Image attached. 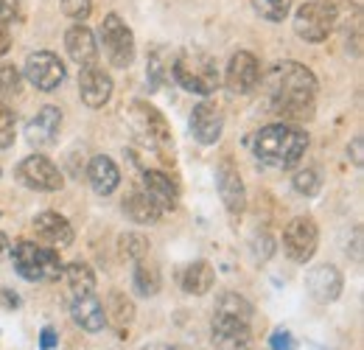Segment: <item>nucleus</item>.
I'll use <instances>...</instances> for the list:
<instances>
[{"mask_svg": "<svg viewBox=\"0 0 364 350\" xmlns=\"http://www.w3.org/2000/svg\"><path fill=\"white\" fill-rule=\"evenodd\" d=\"M269 104L286 121H308L314 115L317 76L300 62H280L267 76Z\"/></svg>", "mask_w": 364, "mask_h": 350, "instance_id": "nucleus-1", "label": "nucleus"}, {"mask_svg": "<svg viewBox=\"0 0 364 350\" xmlns=\"http://www.w3.org/2000/svg\"><path fill=\"white\" fill-rule=\"evenodd\" d=\"M308 148V135L291 124H272L264 126L252 137V152L255 157L272 166V168H291L300 163V157Z\"/></svg>", "mask_w": 364, "mask_h": 350, "instance_id": "nucleus-2", "label": "nucleus"}, {"mask_svg": "<svg viewBox=\"0 0 364 350\" xmlns=\"http://www.w3.org/2000/svg\"><path fill=\"white\" fill-rule=\"evenodd\" d=\"M171 79L188 93L211 95L219 87V68H216V59L207 57L204 51H182L174 59Z\"/></svg>", "mask_w": 364, "mask_h": 350, "instance_id": "nucleus-3", "label": "nucleus"}, {"mask_svg": "<svg viewBox=\"0 0 364 350\" xmlns=\"http://www.w3.org/2000/svg\"><path fill=\"white\" fill-rule=\"evenodd\" d=\"M15 258V269L26 278V280H59L65 272V264L59 258V253L54 246H39L34 241H17L12 249Z\"/></svg>", "mask_w": 364, "mask_h": 350, "instance_id": "nucleus-4", "label": "nucleus"}, {"mask_svg": "<svg viewBox=\"0 0 364 350\" xmlns=\"http://www.w3.org/2000/svg\"><path fill=\"white\" fill-rule=\"evenodd\" d=\"M336 3H328V0H311V3H303L294 14V31L297 37L308 39V42H323L331 37V31L336 28Z\"/></svg>", "mask_w": 364, "mask_h": 350, "instance_id": "nucleus-5", "label": "nucleus"}, {"mask_svg": "<svg viewBox=\"0 0 364 350\" xmlns=\"http://www.w3.org/2000/svg\"><path fill=\"white\" fill-rule=\"evenodd\" d=\"M101 42L104 54L115 68H129L135 59V34L118 14H107L101 23Z\"/></svg>", "mask_w": 364, "mask_h": 350, "instance_id": "nucleus-6", "label": "nucleus"}, {"mask_svg": "<svg viewBox=\"0 0 364 350\" xmlns=\"http://www.w3.org/2000/svg\"><path fill=\"white\" fill-rule=\"evenodd\" d=\"M317 241H320L317 222L311 216H297L283 230V253L297 264H308L317 253Z\"/></svg>", "mask_w": 364, "mask_h": 350, "instance_id": "nucleus-7", "label": "nucleus"}, {"mask_svg": "<svg viewBox=\"0 0 364 350\" xmlns=\"http://www.w3.org/2000/svg\"><path fill=\"white\" fill-rule=\"evenodd\" d=\"M17 179L26 185V188H31V191H45V193H54V191H59L62 185H65V177H62V171L50 163L48 157H42V155H31V157H26V160H20V166H17Z\"/></svg>", "mask_w": 364, "mask_h": 350, "instance_id": "nucleus-8", "label": "nucleus"}, {"mask_svg": "<svg viewBox=\"0 0 364 350\" xmlns=\"http://www.w3.org/2000/svg\"><path fill=\"white\" fill-rule=\"evenodd\" d=\"M23 70H26V79L42 93H54L65 81V65H62V59L57 54H50V51L31 54L26 59Z\"/></svg>", "mask_w": 364, "mask_h": 350, "instance_id": "nucleus-9", "label": "nucleus"}, {"mask_svg": "<svg viewBox=\"0 0 364 350\" xmlns=\"http://www.w3.org/2000/svg\"><path fill=\"white\" fill-rule=\"evenodd\" d=\"M211 333H213V344L216 350H252V331L249 322L216 314L211 322Z\"/></svg>", "mask_w": 364, "mask_h": 350, "instance_id": "nucleus-10", "label": "nucleus"}, {"mask_svg": "<svg viewBox=\"0 0 364 350\" xmlns=\"http://www.w3.org/2000/svg\"><path fill=\"white\" fill-rule=\"evenodd\" d=\"M342 286H345L342 272L331 264L314 266L305 275V289H308L311 300H317V303H334V300H339Z\"/></svg>", "mask_w": 364, "mask_h": 350, "instance_id": "nucleus-11", "label": "nucleus"}, {"mask_svg": "<svg viewBox=\"0 0 364 350\" xmlns=\"http://www.w3.org/2000/svg\"><path fill=\"white\" fill-rule=\"evenodd\" d=\"M261 81V65L249 51H238L227 65V87L236 95H247Z\"/></svg>", "mask_w": 364, "mask_h": 350, "instance_id": "nucleus-12", "label": "nucleus"}, {"mask_svg": "<svg viewBox=\"0 0 364 350\" xmlns=\"http://www.w3.org/2000/svg\"><path fill=\"white\" fill-rule=\"evenodd\" d=\"M79 95H82V101L93 110L104 107L110 101V95H113V79L104 73L98 65H87L82 68L79 73Z\"/></svg>", "mask_w": 364, "mask_h": 350, "instance_id": "nucleus-13", "label": "nucleus"}, {"mask_svg": "<svg viewBox=\"0 0 364 350\" xmlns=\"http://www.w3.org/2000/svg\"><path fill=\"white\" fill-rule=\"evenodd\" d=\"M224 129V115L216 104L211 101H202L199 107H193L191 113V135L202 143V146H213L222 137Z\"/></svg>", "mask_w": 364, "mask_h": 350, "instance_id": "nucleus-14", "label": "nucleus"}, {"mask_svg": "<svg viewBox=\"0 0 364 350\" xmlns=\"http://www.w3.org/2000/svg\"><path fill=\"white\" fill-rule=\"evenodd\" d=\"M154 205H157L163 213L166 211H174L177 208V202H180V191H177V182L169 177V174H163V171H154V168H149V171H143V188H140Z\"/></svg>", "mask_w": 364, "mask_h": 350, "instance_id": "nucleus-15", "label": "nucleus"}, {"mask_svg": "<svg viewBox=\"0 0 364 350\" xmlns=\"http://www.w3.org/2000/svg\"><path fill=\"white\" fill-rule=\"evenodd\" d=\"M62 129V110L59 107H42L26 126V137L34 146H54Z\"/></svg>", "mask_w": 364, "mask_h": 350, "instance_id": "nucleus-16", "label": "nucleus"}, {"mask_svg": "<svg viewBox=\"0 0 364 350\" xmlns=\"http://www.w3.org/2000/svg\"><path fill=\"white\" fill-rule=\"evenodd\" d=\"M216 185H219V196L224 208L236 216L244 211L247 205V191H244V182H241V174L233 163H222L219 166V174H216Z\"/></svg>", "mask_w": 364, "mask_h": 350, "instance_id": "nucleus-17", "label": "nucleus"}, {"mask_svg": "<svg viewBox=\"0 0 364 350\" xmlns=\"http://www.w3.org/2000/svg\"><path fill=\"white\" fill-rule=\"evenodd\" d=\"M70 317L87 333H98V331H104V325H107V320H104V306H101V300L95 294L73 297L70 300Z\"/></svg>", "mask_w": 364, "mask_h": 350, "instance_id": "nucleus-18", "label": "nucleus"}, {"mask_svg": "<svg viewBox=\"0 0 364 350\" xmlns=\"http://www.w3.org/2000/svg\"><path fill=\"white\" fill-rule=\"evenodd\" d=\"M34 233L54 249H65L73 244V227L68 224V219L59 213H50V211L34 219Z\"/></svg>", "mask_w": 364, "mask_h": 350, "instance_id": "nucleus-19", "label": "nucleus"}, {"mask_svg": "<svg viewBox=\"0 0 364 350\" xmlns=\"http://www.w3.org/2000/svg\"><path fill=\"white\" fill-rule=\"evenodd\" d=\"M65 48L76 65L87 68V65H95L98 62V45H95V37L87 26H73L68 34H65Z\"/></svg>", "mask_w": 364, "mask_h": 350, "instance_id": "nucleus-20", "label": "nucleus"}, {"mask_svg": "<svg viewBox=\"0 0 364 350\" xmlns=\"http://www.w3.org/2000/svg\"><path fill=\"white\" fill-rule=\"evenodd\" d=\"M135 115H137V124L143 129V135H149V140L160 148H169L171 146V129H169V121L163 118L160 110H154L143 101L135 104Z\"/></svg>", "mask_w": 364, "mask_h": 350, "instance_id": "nucleus-21", "label": "nucleus"}, {"mask_svg": "<svg viewBox=\"0 0 364 350\" xmlns=\"http://www.w3.org/2000/svg\"><path fill=\"white\" fill-rule=\"evenodd\" d=\"M87 179H90V185H93L95 193L107 196V193H113V191L118 188V182H121V171H118V166H115L107 155H95V157L90 160Z\"/></svg>", "mask_w": 364, "mask_h": 350, "instance_id": "nucleus-22", "label": "nucleus"}, {"mask_svg": "<svg viewBox=\"0 0 364 350\" xmlns=\"http://www.w3.org/2000/svg\"><path fill=\"white\" fill-rule=\"evenodd\" d=\"M180 283H182V291H185V294L202 297V294H207V291L213 289L216 272H213V266L207 264V261H193V264H188V266L182 269Z\"/></svg>", "mask_w": 364, "mask_h": 350, "instance_id": "nucleus-23", "label": "nucleus"}, {"mask_svg": "<svg viewBox=\"0 0 364 350\" xmlns=\"http://www.w3.org/2000/svg\"><path fill=\"white\" fill-rule=\"evenodd\" d=\"M104 320H107V325H113L118 333H124L135 320V303L124 291H110L107 300H104Z\"/></svg>", "mask_w": 364, "mask_h": 350, "instance_id": "nucleus-24", "label": "nucleus"}, {"mask_svg": "<svg viewBox=\"0 0 364 350\" xmlns=\"http://www.w3.org/2000/svg\"><path fill=\"white\" fill-rule=\"evenodd\" d=\"M124 213L135 222V224H157L163 211L151 202V199L143 191H135L132 196L124 199Z\"/></svg>", "mask_w": 364, "mask_h": 350, "instance_id": "nucleus-25", "label": "nucleus"}, {"mask_svg": "<svg viewBox=\"0 0 364 350\" xmlns=\"http://www.w3.org/2000/svg\"><path fill=\"white\" fill-rule=\"evenodd\" d=\"M174 59H177V54L169 51V48H157V51H154V54L149 57V70H146V76H149L151 87H160V84L171 81Z\"/></svg>", "mask_w": 364, "mask_h": 350, "instance_id": "nucleus-26", "label": "nucleus"}, {"mask_svg": "<svg viewBox=\"0 0 364 350\" xmlns=\"http://www.w3.org/2000/svg\"><path fill=\"white\" fill-rule=\"evenodd\" d=\"M62 278L68 280L73 297H79V294H93V291H95V275H93V269H90L87 264H82V261L68 264L65 272H62Z\"/></svg>", "mask_w": 364, "mask_h": 350, "instance_id": "nucleus-27", "label": "nucleus"}, {"mask_svg": "<svg viewBox=\"0 0 364 350\" xmlns=\"http://www.w3.org/2000/svg\"><path fill=\"white\" fill-rule=\"evenodd\" d=\"M216 314H224V317H233V320H241V322H252V306L247 300L236 291H224L216 303Z\"/></svg>", "mask_w": 364, "mask_h": 350, "instance_id": "nucleus-28", "label": "nucleus"}, {"mask_svg": "<svg viewBox=\"0 0 364 350\" xmlns=\"http://www.w3.org/2000/svg\"><path fill=\"white\" fill-rule=\"evenodd\" d=\"M163 280H160V269L157 266H151L146 261H135V289L137 294L143 297H154L160 291Z\"/></svg>", "mask_w": 364, "mask_h": 350, "instance_id": "nucleus-29", "label": "nucleus"}, {"mask_svg": "<svg viewBox=\"0 0 364 350\" xmlns=\"http://www.w3.org/2000/svg\"><path fill=\"white\" fill-rule=\"evenodd\" d=\"M118 246H121V255L126 261H143L149 255V238L143 233H124L118 238Z\"/></svg>", "mask_w": 364, "mask_h": 350, "instance_id": "nucleus-30", "label": "nucleus"}, {"mask_svg": "<svg viewBox=\"0 0 364 350\" xmlns=\"http://www.w3.org/2000/svg\"><path fill=\"white\" fill-rule=\"evenodd\" d=\"M252 6H255V12L261 14L264 20L280 23L291 12V0H252Z\"/></svg>", "mask_w": 364, "mask_h": 350, "instance_id": "nucleus-31", "label": "nucleus"}, {"mask_svg": "<svg viewBox=\"0 0 364 350\" xmlns=\"http://www.w3.org/2000/svg\"><path fill=\"white\" fill-rule=\"evenodd\" d=\"M294 191L303 193V196H317L320 193V174L314 168H305V171H297L294 179H291Z\"/></svg>", "mask_w": 364, "mask_h": 350, "instance_id": "nucleus-32", "label": "nucleus"}, {"mask_svg": "<svg viewBox=\"0 0 364 350\" xmlns=\"http://www.w3.org/2000/svg\"><path fill=\"white\" fill-rule=\"evenodd\" d=\"M17 135V124H15V113L9 107L0 104V148H9L15 143Z\"/></svg>", "mask_w": 364, "mask_h": 350, "instance_id": "nucleus-33", "label": "nucleus"}, {"mask_svg": "<svg viewBox=\"0 0 364 350\" xmlns=\"http://www.w3.org/2000/svg\"><path fill=\"white\" fill-rule=\"evenodd\" d=\"M20 81H23V76L15 65H0V93H17Z\"/></svg>", "mask_w": 364, "mask_h": 350, "instance_id": "nucleus-34", "label": "nucleus"}, {"mask_svg": "<svg viewBox=\"0 0 364 350\" xmlns=\"http://www.w3.org/2000/svg\"><path fill=\"white\" fill-rule=\"evenodd\" d=\"M62 12L73 20H87L90 12H93V0H62Z\"/></svg>", "mask_w": 364, "mask_h": 350, "instance_id": "nucleus-35", "label": "nucleus"}, {"mask_svg": "<svg viewBox=\"0 0 364 350\" xmlns=\"http://www.w3.org/2000/svg\"><path fill=\"white\" fill-rule=\"evenodd\" d=\"M269 344H272V350H297V342H294V336H291L289 331H283V328L272 333Z\"/></svg>", "mask_w": 364, "mask_h": 350, "instance_id": "nucleus-36", "label": "nucleus"}, {"mask_svg": "<svg viewBox=\"0 0 364 350\" xmlns=\"http://www.w3.org/2000/svg\"><path fill=\"white\" fill-rule=\"evenodd\" d=\"M252 246H255V258H258V261H267V258L272 255V238H269V235H258V238L252 241Z\"/></svg>", "mask_w": 364, "mask_h": 350, "instance_id": "nucleus-37", "label": "nucleus"}, {"mask_svg": "<svg viewBox=\"0 0 364 350\" xmlns=\"http://www.w3.org/2000/svg\"><path fill=\"white\" fill-rule=\"evenodd\" d=\"M20 12V0H0V20H15Z\"/></svg>", "mask_w": 364, "mask_h": 350, "instance_id": "nucleus-38", "label": "nucleus"}, {"mask_svg": "<svg viewBox=\"0 0 364 350\" xmlns=\"http://www.w3.org/2000/svg\"><path fill=\"white\" fill-rule=\"evenodd\" d=\"M57 342H59V339H57V331L50 328V325H45L42 333H39V347H42V350H54Z\"/></svg>", "mask_w": 364, "mask_h": 350, "instance_id": "nucleus-39", "label": "nucleus"}, {"mask_svg": "<svg viewBox=\"0 0 364 350\" xmlns=\"http://www.w3.org/2000/svg\"><path fill=\"white\" fill-rule=\"evenodd\" d=\"M9 48H12V31H9L6 20H0V57L9 54Z\"/></svg>", "mask_w": 364, "mask_h": 350, "instance_id": "nucleus-40", "label": "nucleus"}, {"mask_svg": "<svg viewBox=\"0 0 364 350\" xmlns=\"http://www.w3.org/2000/svg\"><path fill=\"white\" fill-rule=\"evenodd\" d=\"M0 297H3V303H6L9 309H17V306H20V297H17V294H12L9 289H3V291H0Z\"/></svg>", "mask_w": 364, "mask_h": 350, "instance_id": "nucleus-41", "label": "nucleus"}, {"mask_svg": "<svg viewBox=\"0 0 364 350\" xmlns=\"http://www.w3.org/2000/svg\"><path fill=\"white\" fill-rule=\"evenodd\" d=\"M353 163H356V166H361V137H356V140H353Z\"/></svg>", "mask_w": 364, "mask_h": 350, "instance_id": "nucleus-42", "label": "nucleus"}, {"mask_svg": "<svg viewBox=\"0 0 364 350\" xmlns=\"http://www.w3.org/2000/svg\"><path fill=\"white\" fill-rule=\"evenodd\" d=\"M6 246H9V238H6L3 233H0V253H3V249H6Z\"/></svg>", "mask_w": 364, "mask_h": 350, "instance_id": "nucleus-43", "label": "nucleus"}, {"mask_svg": "<svg viewBox=\"0 0 364 350\" xmlns=\"http://www.w3.org/2000/svg\"><path fill=\"white\" fill-rule=\"evenodd\" d=\"M169 350H196V347H188V344H174V347H169Z\"/></svg>", "mask_w": 364, "mask_h": 350, "instance_id": "nucleus-44", "label": "nucleus"}, {"mask_svg": "<svg viewBox=\"0 0 364 350\" xmlns=\"http://www.w3.org/2000/svg\"><path fill=\"white\" fill-rule=\"evenodd\" d=\"M146 350H169L166 344H151V347H146Z\"/></svg>", "mask_w": 364, "mask_h": 350, "instance_id": "nucleus-45", "label": "nucleus"}]
</instances>
